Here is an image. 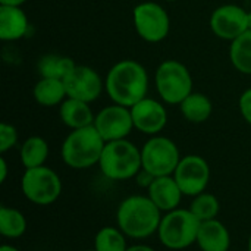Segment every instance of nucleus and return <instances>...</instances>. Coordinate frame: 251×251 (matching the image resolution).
Wrapping results in <instances>:
<instances>
[{
	"label": "nucleus",
	"mask_w": 251,
	"mask_h": 251,
	"mask_svg": "<svg viewBox=\"0 0 251 251\" xmlns=\"http://www.w3.org/2000/svg\"><path fill=\"white\" fill-rule=\"evenodd\" d=\"M238 106H240L241 116L244 118V121L249 125H251V88H247L246 91H243V94L240 96V100H238Z\"/></svg>",
	"instance_id": "28"
},
{
	"label": "nucleus",
	"mask_w": 251,
	"mask_h": 251,
	"mask_svg": "<svg viewBox=\"0 0 251 251\" xmlns=\"http://www.w3.org/2000/svg\"><path fill=\"white\" fill-rule=\"evenodd\" d=\"M147 196L159 207L160 212L168 213L178 209L184 194L174 175H168L154 178L151 185L147 188Z\"/></svg>",
	"instance_id": "15"
},
{
	"label": "nucleus",
	"mask_w": 251,
	"mask_h": 251,
	"mask_svg": "<svg viewBox=\"0 0 251 251\" xmlns=\"http://www.w3.org/2000/svg\"><path fill=\"white\" fill-rule=\"evenodd\" d=\"M219 209H221L219 200L210 193H201V194L196 196L193 203H191V207H190L193 215L200 222L216 219V216L219 213Z\"/></svg>",
	"instance_id": "26"
},
{
	"label": "nucleus",
	"mask_w": 251,
	"mask_h": 251,
	"mask_svg": "<svg viewBox=\"0 0 251 251\" xmlns=\"http://www.w3.org/2000/svg\"><path fill=\"white\" fill-rule=\"evenodd\" d=\"M26 231L25 216L12 207L3 206L0 209V234L6 238H19Z\"/></svg>",
	"instance_id": "24"
},
{
	"label": "nucleus",
	"mask_w": 251,
	"mask_h": 251,
	"mask_svg": "<svg viewBox=\"0 0 251 251\" xmlns=\"http://www.w3.org/2000/svg\"><path fill=\"white\" fill-rule=\"evenodd\" d=\"M162 212L149 196H131L125 199L116 212L118 228L129 238L143 240L157 232Z\"/></svg>",
	"instance_id": "2"
},
{
	"label": "nucleus",
	"mask_w": 251,
	"mask_h": 251,
	"mask_svg": "<svg viewBox=\"0 0 251 251\" xmlns=\"http://www.w3.org/2000/svg\"><path fill=\"white\" fill-rule=\"evenodd\" d=\"M93 125L106 143L125 140L134 129L131 109L116 103L106 106L96 115Z\"/></svg>",
	"instance_id": "12"
},
{
	"label": "nucleus",
	"mask_w": 251,
	"mask_h": 251,
	"mask_svg": "<svg viewBox=\"0 0 251 251\" xmlns=\"http://www.w3.org/2000/svg\"><path fill=\"white\" fill-rule=\"evenodd\" d=\"M104 90L113 103L132 107L147 97L149 72L140 62L122 59L109 69L104 79Z\"/></svg>",
	"instance_id": "1"
},
{
	"label": "nucleus",
	"mask_w": 251,
	"mask_h": 251,
	"mask_svg": "<svg viewBox=\"0 0 251 251\" xmlns=\"http://www.w3.org/2000/svg\"><path fill=\"white\" fill-rule=\"evenodd\" d=\"M125 234L119 228L104 226L101 228L94 238V250L96 251H126Z\"/></svg>",
	"instance_id": "25"
},
{
	"label": "nucleus",
	"mask_w": 251,
	"mask_h": 251,
	"mask_svg": "<svg viewBox=\"0 0 251 251\" xmlns=\"http://www.w3.org/2000/svg\"><path fill=\"white\" fill-rule=\"evenodd\" d=\"M76 66L72 57L62 54H46L38 62V74L41 78L65 79Z\"/></svg>",
	"instance_id": "22"
},
{
	"label": "nucleus",
	"mask_w": 251,
	"mask_h": 251,
	"mask_svg": "<svg viewBox=\"0 0 251 251\" xmlns=\"http://www.w3.org/2000/svg\"><path fill=\"white\" fill-rule=\"evenodd\" d=\"M181 154L178 146L168 137L153 135L141 149L143 169L150 172L153 176L174 175L179 165Z\"/></svg>",
	"instance_id": "7"
},
{
	"label": "nucleus",
	"mask_w": 251,
	"mask_h": 251,
	"mask_svg": "<svg viewBox=\"0 0 251 251\" xmlns=\"http://www.w3.org/2000/svg\"><path fill=\"white\" fill-rule=\"evenodd\" d=\"M165 1H176V0H165Z\"/></svg>",
	"instance_id": "36"
},
{
	"label": "nucleus",
	"mask_w": 251,
	"mask_h": 251,
	"mask_svg": "<svg viewBox=\"0 0 251 251\" xmlns=\"http://www.w3.org/2000/svg\"><path fill=\"white\" fill-rule=\"evenodd\" d=\"M32 96L34 100L44 107L60 106L68 99L63 79L56 78H40L32 88Z\"/></svg>",
	"instance_id": "19"
},
{
	"label": "nucleus",
	"mask_w": 251,
	"mask_h": 251,
	"mask_svg": "<svg viewBox=\"0 0 251 251\" xmlns=\"http://www.w3.org/2000/svg\"><path fill=\"white\" fill-rule=\"evenodd\" d=\"M229 60L238 72L251 75V29L231 41Z\"/></svg>",
	"instance_id": "23"
},
{
	"label": "nucleus",
	"mask_w": 251,
	"mask_h": 251,
	"mask_svg": "<svg viewBox=\"0 0 251 251\" xmlns=\"http://www.w3.org/2000/svg\"><path fill=\"white\" fill-rule=\"evenodd\" d=\"M29 29V21L22 6H4L0 4V40L18 41L26 35Z\"/></svg>",
	"instance_id": "16"
},
{
	"label": "nucleus",
	"mask_w": 251,
	"mask_h": 251,
	"mask_svg": "<svg viewBox=\"0 0 251 251\" xmlns=\"http://www.w3.org/2000/svg\"><path fill=\"white\" fill-rule=\"evenodd\" d=\"M7 178V163L4 157H0V182L3 184Z\"/></svg>",
	"instance_id": "30"
},
{
	"label": "nucleus",
	"mask_w": 251,
	"mask_h": 251,
	"mask_svg": "<svg viewBox=\"0 0 251 251\" xmlns=\"http://www.w3.org/2000/svg\"><path fill=\"white\" fill-rule=\"evenodd\" d=\"M154 87L163 103L179 106L193 93V76L182 62L168 59L156 69Z\"/></svg>",
	"instance_id": "6"
},
{
	"label": "nucleus",
	"mask_w": 251,
	"mask_h": 251,
	"mask_svg": "<svg viewBox=\"0 0 251 251\" xmlns=\"http://www.w3.org/2000/svg\"><path fill=\"white\" fill-rule=\"evenodd\" d=\"M179 110L184 119H187L188 122L203 124L212 116L213 103L206 94L193 91L188 97L182 100V103L179 104Z\"/></svg>",
	"instance_id": "20"
},
{
	"label": "nucleus",
	"mask_w": 251,
	"mask_h": 251,
	"mask_svg": "<svg viewBox=\"0 0 251 251\" xmlns=\"http://www.w3.org/2000/svg\"><path fill=\"white\" fill-rule=\"evenodd\" d=\"M101 174L112 181H126L134 178L141 169V150L129 140L106 143L100 162Z\"/></svg>",
	"instance_id": "4"
},
{
	"label": "nucleus",
	"mask_w": 251,
	"mask_h": 251,
	"mask_svg": "<svg viewBox=\"0 0 251 251\" xmlns=\"http://www.w3.org/2000/svg\"><path fill=\"white\" fill-rule=\"evenodd\" d=\"M134 28L146 43H160L171 31V18L166 9L156 1H141L132 10Z\"/></svg>",
	"instance_id": "9"
},
{
	"label": "nucleus",
	"mask_w": 251,
	"mask_h": 251,
	"mask_svg": "<svg viewBox=\"0 0 251 251\" xmlns=\"http://www.w3.org/2000/svg\"><path fill=\"white\" fill-rule=\"evenodd\" d=\"M21 163L25 169L44 166L47 157H49V144L47 141L40 135L28 137L19 150Z\"/></svg>",
	"instance_id": "21"
},
{
	"label": "nucleus",
	"mask_w": 251,
	"mask_h": 251,
	"mask_svg": "<svg viewBox=\"0 0 251 251\" xmlns=\"http://www.w3.org/2000/svg\"><path fill=\"white\" fill-rule=\"evenodd\" d=\"M0 251H19L16 247H13V246H9V244H4V246H1L0 247Z\"/></svg>",
	"instance_id": "33"
},
{
	"label": "nucleus",
	"mask_w": 251,
	"mask_h": 251,
	"mask_svg": "<svg viewBox=\"0 0 251 251\" xmlns=\"http://www.w3.org/2000/svg\"><path fill=\"white\" fill-rule=\"evenodd\" d=\"M209 25L212 32L218 38L225 41H234L247 29H250L249 12L234 3L222 4L212 12Z\"/></svg>",
	"instance_id": "11"
},
{
	"label": "nucleus",
	"mask_w": 251,
	"mask_h": 251,
	"mask_svg": "<svg viewBox=\"0 0 251 251\" xmlns=\"http://www.w3.org/2000/svg\"><path fill=\"white\" fill-rule=\"evenodd\" d=\"M59 116L62 122L71 129L85 128L94 124L96 115L93 113L90 103L76 99H66L59 106Z\"/></svg>",
	"instance_id": "18"
},
{
	"label": "nucleus",
	"mask_w": 251,
	"mask_h": 251,
	"mask_svg": "<svg viewBox=\"0 0 251 251\" xmlns=\"http://www.w3.org/2000/svg\"><path fill=\"white\" fill-rule=\"evenodd\" d=\"M131 109L134 129L147 135H157L168 124V110L163 101L146 97L135 103Z\"/></svg>",
	"instance_id": "14"
},
{
	"label": "nucleus",
	"mask_w": 251,
	"mask_h": 251,
	"mask_svg": "<svg viewBox=\"0 0 251 251\" xmlns=\"http://www.w3.org/2000/svg\"><path fill=\"white\" fill-rule=\"evenodd\" d=\"M63 82L69 99L82 100L85 103L96 101L104 90V81L100 74L87 65H76Z\"/></svg>",
	"instance_id": "13"
},
{
	"label": "nucleus",
	"mask_w": 251,
	"mask_h": 251,
	"mask_svg": "<svg viewBox=\"0 0 251 251\" xmlns=\"http://www.w3.org/2000/svg\"><path fill=\"white\" fill-rule=\"evenodd\" d=\"M249 251H251V235H250V240H249Z\"/></svg>",
	"instance_id": "35"
},
{
	"label": "nucleus",
	"mask_w": 251,
	"mask_h": 251,
	"mask_svg": "<svg viewBox=\"0 0 251 251\" xmlns=\"http://www.w3.org/2000/svg\"><path fill=\"white\" fill-rule=\"evenodd\" d=\"M249 25H250V29H251V10H249Z\"/></svg>",
	"instance_id": "34"
},
{
	"label": "nucleus",
	"mask_w": 251,
	"mask_h": 251,
	"mask_svg": "<svg viewBox=\"0 0 251 251\" xmlns=\"http://www.w3.org/2000/svg\"><path fill=\"white\" fill-rule=\"evenodd\" d=\"M126 251H156L154 249L149 247V246H143V244H137V246H131L128 247Z\"/></svg>",
	"instance_id": "31"
},
{
	"label": "nucleus",
	"mask_w": 251,
	"mask_h": 251,
	"mask_svg": "<svg viewBox=\"0 0 251 251\" xmlns=\"http://www.w3.org/2000/svg\"><path fill=\"white\" fill-rule=\"evenodd\" d=\"M174 178L184 196L196 197L204 193L210 181V166L204 157L188 154L181 157L179 165L174 172Z\"/></svg>",
	"instance_id": "10"
},
{
	"label": "nucleus",
	"mask_w": 251,
	"mask_h": 251,
	"mask_svg": "<svg viewBox=\"0 0 251 251\" xmlns=\"http://www.w3.org/2000/svg\"><path fill=\"white\" fill-rule=\"evenodd\" d=\"M197 246L201 251H228L231 246L229 231L218 219L201 222L197 235Z\"/></svg>",
	"instance_id": "17"
},
{
	"label": "nucleus",
	"mask_w": 251,
	"mask_h": 251,
	"mask_svg": "<svg viewBox=\"0 0 251 251\" xmlns=\"http://www.w3.org/2000/svg\"><path fill=\"white\" fill-rule=\"evenodd\" d=\"M135 178H137V184H138L140 187H143V188H149V187L151 185V182L154 181V178H156V176H153L150 172H147V171L141 169V171L135 175Z\"/></svg>",
	"instance_id": "29"
},
{
	"label": "nucleus",
	"mask_w": 251,
	"mask_h": 251,
	"mask_svg": "<svg viewBox=\"0 0 251 251\" xmlns=\"http://www.w3.org/2000/svg\"><path fill=\"white\" fill-rule=\"evenodd\" d=\"M18 143V131L10 124H0V153L4 154Z\"/></svg>",
	"instance_id": "27"
},
{
	"label": "nucleus",
	"mask_w": 251,
	"mask_h": 251,
	"mask_svg": "<svg viewBox=\"0 0 251 251\" xmlns=\"http://www.w3.org/2000/svg\"><path fill=\"white\" fill-rule=\"evenodd\" d=\"M26 0H0V4L4 6H22Z\"/></svg>",
	"instance_id": "32"
},
{
	"label": "nucleus",
	"mask_w": 251,
	"mask_h": 251,
	"mask_svg": "<svg viewBox=\"0 0 251 251\" xmlns=\"http://www.w3.org/2000/svg\"><path fill=\"white\" fill-rule=\"evenodd\" d=\"M201 222L190 209H175L162 216L157 235L169 250H184L197 243Z\"/></svg>",
	"instance_id": "5"
},
{
	"label": "nucleus",
	"mask_w": 251,
	"mask_h": 251,
	"mask_svg": "<svg viewBox=\"0 0 251 251\" xmlns=\"http://www.w3.org/2000/svg\"><path fill=\"white\" fill-rule=\"evenodd\" d=\"M21 188L26 200L31 203L37 206H49L59 199L62 193V181L53 169L38 166L25 169L21 179Z\"/></svg>",
	"instance_id": "8"
},
{
	"label": "nucleus",
	"mask_w": 251,
	"mask_h": 251,
	"mask_svg": "<svg viewBox=\"0 0 251 251\" xmlns=\"http://www.w3.org/2000/svg\"><path fill=\"white\" fill-rule=\"evenodd\" d=\"M106 141L94 125L72 129L62 143V160L72 169H88L99 165Z\"/></svg>",
	"instance_id": "3"
},
{
	"label": "nucleus",
	"mask_w": 251,
	"mask_h": 251,
	"mask_svg": "<svg viewBox=\"0 0 251 251\" xmlns=\"http://www.w3.org/2000/svg\"><path fill=\"white\" fill-rule=\"evenodd\" d=\"M85 251H96V250H85Z\"/></svg>",
	"instance_id": "37"
}]
</instances>
